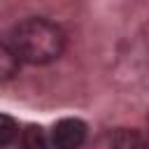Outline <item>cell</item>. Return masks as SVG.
I'll use <instances>...</instances> for the list:
<instances>
[{"mask_svg":"<svg viewBox=\"0 0 149 149\" xmlns=\"http://www.w3.org/2000/svg\"><path fill=\"white\" fill-rule=\"evenodd\" d=\"M16 137L19 149H49V137L42 126H26Z\"/></svg>","mask_w":149,"mask_h":149,"instance_id":"3957f363","label":"cell"},{"mask_svg":"<svg viewBox=\"0 0 149 149\" xmlns=\"http://www.w3.org/2000/svg\"><path fill=\"white\" fill-rule=\"evenodd\" d=\"M19 70V58L14 56V51L9 49V44L0 42V81H7L16 74Z\"/></svg>","mask_w":149,"mask_h":149,"instance_id":"277c9868","label":"cell"},{"mask_svg":"<svg viewBox=\"0 0 149 149\" xmlns=\"http://www.w3.org/2000/svg\"><path fill=\"white\" fill-rule=\"evenodd\" d=\"M86 142V123L81 119H61L51 130L54 149H81Z\"/></svg>","mask_w":149,"mask_h":149,"instance_id":"7a4b0ae2","label":"cell"},{"mask_svg":"<svg viewBox=\"0 0 149 149\" xmlns=\"http://www.w3.org/2000/svg\"><path fill=\"white\" fill-rule=\"evenodd\" d=\"M16 135H19L16 121L12 116H7V114H0V147H5L12 140H16Z\"/></svg>","mask_w":149,"mask_h":149,"instance_id":"5b68a950","label":"cell"},{"mask_svg":"<svg viewBox=\"0 0 149 149\" xmlns=\"http://www.w3.org/2000/svg\"><path fill=\"white\" fill-rule=\"evenodd\" d=\"M63 47H65L63 30L54 21L42 16H30L16 23L9 40V49L14 51L19 63L30 65H47L56 61L63 54Z\"/></svg>","mask_w":149,"mask_h":149,"instance_id":"6da1fadb","label":"cell"}]
</instances>
